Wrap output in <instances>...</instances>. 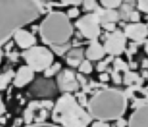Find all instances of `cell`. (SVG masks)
<instances>
[{"label":"cell","instance_id":"1","mask_svg":"<svg viewBox=\"0 0 148 127\" xmlns=\"http://www.w3.org/2000/svg\"><path fill=\"white\" fill-rule=\"evenodd\" d=\"M42 12L39 0H0V45Z\"/></svg>","mask_w":148,"mask_h":127},{"label":"cell","instance_id":"2","mask_svg":"<svg viewBox=\"0 0 148 127\" xmlns=\"http://www.w3.org/2000/svg\"><path fill=\"white\" fill-rule=\"evenodd\" d=\"M125 95L116 89H105L96 94L90 100L88 106L94 117L108 120L119 118L126 108Z\"/></svg>","mask_w":148,"mask_h":127},{"label":"cell","instance_id":"3","mask_svg":"<svg viewBox=\"0 0 148 127\" xmlns=\"http://www.w3.org/2000/svg\"><path fill=\"white\" fill-rule=\"evenodd\" d=\"M40 33L45 43L50 46L61 45L68 43L72 34V27L64 13L52 12L41 23Z\"/></svg>","mask_w":148,"mask_h":127},{"label":"cell","instance_id":"4","mask_svg":"<svg viewBox=\"0 0 148 127\" xmlns=\"http://www.w3.org/2000/svg\"><path fill=\"white\" fill-rule=\"evenodd\" d=\"M52 118L54 121L66 126H86L91 121V116L68 94L64 95L58 100Z\"/></svg>","mask_w":148,"mask_h":127},{"label":"cell","instance_id":"5","mask_svg":"<svg viewBox=\"0 0 148 127\" xmlns=\"http://www.w3.org/2000/svg\"><path fill=\"white\" fill-rule=\"evenodd\" d=\"M23 57L28 66L33 70L41 71L50 66L53 56L51 52L44 47H32L23 53Z\"/></svg>","mask_w":148,"mask_h":127},{"label":"cell","instance_id":"6","mask_svg":"<svg viewBox=\"0 0 148 127\" xmlns=\"http://www.w3.org/2000/svg\"><path fill=\"white\" fill-rule=\"evenodd\" d=\"M99 21L95 13L87 14L76 22V26L86 38L91 40L97 38L100 33Z\"/></svg>","mask_w":148,"mask_h":127},{"label":"cell","instance_id":"7","mask_svg":"<svg viewBox=\"0 0 148 127\" xmlns=\"http://www.w3.org/2000/svg\"><path fill=\"white\" fill-rule=\"evenodd\" d=\"M29 92L32 96L35 97H52L56 95L57 89L52 80L39 78L30 86Z\"/></svg>","mask_w":148,"mask_h":127},{"label":"cell","instance_id":"8","mask_svg":"<svg viewBox=\"0 0 148 127\" xmlns=\"http://www.w3.org/2000/svg\"><path fill=\"white\" fill-rule=\"evenodd\" d=\"M125 44V35L120 31H116L107 36L104 49L111 54H119L123 51Z\"/></svg>","mask_w":148,"mask_h":127},{"label":"cell","instance_id":"9","mask_svg":"<svg viewBox=\"0 0 148 127\" xmlns=\"http://www.w3.org/2000/svg\"><path fill=\"white\" fill-rule=\"evenodd\" d=\"M57 83L60 89L62 91H76L79 87L73 72L68 69L62 71L58 74Z\"/></svg>","mask_w":148,"mask_h":127},{"label":"cell","instance_id":"10","mask_svg":"<svg viewBox=\"0 0 148 127\" xmlns=\"http://www.w3.org/2000/svg\"><path fill=\"white\" fill-rule=\"evenodd\" d=\"M147 34V28L143 24H130L125 29V36L138 42L144 39Z\"/></svg>","mask_w":148,"mask_h":127},{"label":"cell","instance_id":"11","mask_svg":"<svg viewBox=\"0 0 148 127\" xmlns=\"http://www.w3.org/2000/svg\"><path fill=\"white\" fill-rule=\"evenodd\" d=\"M147 111L148 107L146 104L138 106L136 110L130 118L129 122L130 126L147 127L148 125Z\"/></svg>","mask_w":148,"mask_h":127},{"label":"cell","instance_id":"12","mask_svg":"<svg viewBox=\"0 0 148 127\" xmlns=\"http://www.w3.org/2000/svg\"><path fill=\"white\" fill-rule=\"evenodd\" d=\"M34 77V70L27 66H23L18 70L14 81L17 87H23L29 83Z\"/></svg>","mask_w":148,"mask_h":127},{"label":"cell","instance_id":"13","mask_svg":"<svg viewBox=\"0 0 148 127\" xmlns=\"http://www.w3.org/2000/svg\"><path fill=\"white\" fill-rule=\"evenodd\" d=\"M94 10V13H95L98 17L99 23L101 24L114 23L117 21L119 18L118 13L112 9L108 8V9H103L97 5Z\"/></svg>","mask_w":148,"mask_h":127},{"label":"cell","instance_id":"14","mask_svg":"<svg viewBox=\"0 0 148 127\" xmlns=\"http://www.w3.org/2000/svg\"><path fill=\"white\" fill-rule=\"evenodd\" d=\"M14 35L16 43L21 48H28L35 42L34 36L27 31L20 29L17 31Z\"/></svg>","mask_w":148,"mask_h":127},{"label":"cell","instance_id":"15","mask_svg":"<svg viewBox=\"0 0 148 127\" xmlns=\"http://www.w3.org/2000/svg\"><path fill=\"white\" fill-rule=\"evenodd\" d=\"M105 49L96 40H92L86 52L87 57L91 60H97L104 55Z\"/></svg>","mask_w":148,"mask_h":127},{"label":"cell","instance_id":"16","mask_svg":"<svg viewBox=\"0 0 148 127\" xmlns=\"http://www.w3.org/2000/svg\"><path fill=\"white\" fill-rule=\"evenodd\" d=\"M14 76V73L12 70H9L0 74V89L5 88Z\"/></svg>","mask_w":148,"mask_h":127},{"label":"cell","instance_id":"17","mask_svg":"<svg viewBox=\"0 0 148 127\" xmlns=\"http://www.w3.org/2000/svg\"><path fill=\"white\" fill-rule=\"evenodd\" d=\"M83 58V50L81 48L71 50L67 54V58L82 61Z\"/></svg>","mask_w":148,"mask_h":127},{"label":"cell","instance_id":"18","mask_svg":"<svg viewBox=\"0 0 148 127\" xmlns=\"http://www.w3.org/2000/svg\"><path fill=\"white\" fill-rule=\"evenodd\" d=\"M101 3L108 9H113L118 7L122 0H100Z\"/></svg>","mask_w":148,"mask_h":127},{"label":"cell","instance_id":"19","mask_svg":"<svg viewBox=\"0 0 148 127\" xmlns=\"http://www.w3.org/2000/svg\"><path fill=\"white\" fill-rule=\"evenodd\" d=\"M51 47L53 50L54 52H56L58 55H62L66 50L70 47V44L69 43H66L61 45H57V46H51Z\"/></svg>","mask_w":148,"mask_h":127},{"label":"cell","instance_id":"20","mask_svg":"<svg viewBox=\"0 0 148 127\" xmlns=\"http://www.w3.org/2000/svg\"><path fill=\"white\" fill-rule=\"evenodd\" d=\"M140 80L141 79H140L138 77L137 74L132 72H127L125 76V79H124V81L125 82L126 84H130L133 81H136L138 83H139Z\"/></svg>","mask_w":148,"mask_h":127},{"label":"cell","instance_id":"21","mask_svg":"<svg viewBox=\"0 0 148 127\" xmlns=\"http://www.w3.org/2000/svg\"><path fill=\"white\" fill-rule=\"evenodd\" d=\"M61 68V65L58 63L54 64V65L51 66V67H48L46 69V71L45 72V74L46 76L49 77L52 76L55 73H56Z\"/></svg>","mask_w":148,"mask_h":127},{"label":"cell","instance_id":"22","mask_svg":"<svg viewBox=\"0 0 148 127\" xmlns=\"http://www.w3.org/2000/svg\"><path fill=\"white\" fill-rule=\"evenodd\" d=\"M132 12V7L129 4H124L121 8V16L124 18H129Z\"/></svg>","mask_w":148,"mask_h":127},{"label":"cell","instance_id":"23","mask_svg":"<svg viewBox=\"0 0 148 127\" xmlns=\"http://www.w3.org/2000/svg\"><path fill=\"white\" fill-rule=\"evenodd\" d=\"M79 70L86 73H90L92 70V67L90 63L87 60L84 61L83 62L80 66Z\"/></svg>","mask_w":148,"mask_h":127},{"label":"cell","instance_id":"24","mask_svg":"<svg viewBox=\"0 0 148 127\" xmlns=\"http://www.w3.org/2000/svg\"><path fill=\"white\" fill-rule=\"evenodd\" d=\"M114 68H115V72L119 70H124L126 71L128 69L127 65L125 63L122 61L120 59L117 58L114 62Z\"/></svg>","mask_w":148,"mask_h":127},{"label":"cell","instance_id":"25","mask_svg":"<svg viewBox=\"0 0 148 127\" xmlns=\"http://www.w3.org/2000/svg\"><path fill=\"white\" fill-rule=\"evenodd\" d=\"M84 2V7L87 10H94L97 6L95 0H83Z\"/></svg>","mask_w":148,"mask_h":127},{"label":"cell","instance_id":"26","mask_svg":"<svg viewBox=\"0 0 148 127\" xmlns=\"http://www.w3.org/2000/svg\"><path fill=\"white\" fill-rule=\"evenodd\" d=\"M112 58H112V56H111V57H109L107 58L104 61H102V62L99 63L98 65V66H97V69H98V70L99 71V72L105 69V66L108 65V64L110 61H112Z\"/></svg>","mask_w":148,"mask_h":127},{"label":"cell","instance_id":"27","mask_svg":"<svg viewBox=\"0 0 148 127\" xmlns=\"http://www.w3.org/2000/svg\"><path fill=\"white\" fill-rule=\"evenodd\" d=\"M138 8L145 12H147V0H138Z\"/></svg>","mask_w":148,"mask_h":127},{"label":"cell","instance_id":"28","mask_svg":"<svg viewBox=\"0 0 148 127\" xmlns=\"http://www.w3.org/2000/svg\"><path fill=\"white\" fill-rule=\"evenodd\" d=\"M103 28L109 31H113L115 29V24L114 23H107L102 24Z\"/></svg>","mask_w":148,"mask_h":127},{"label":"cell","instance_id":"29","mask_svg":"<svg viewBox=\"0 0 148 127\" xmlns=\"http://www.w3.org/2000/svg\"><path fill=\"white\" fill-rule=\"evenodd\" d=\"M129 18L133 21H138L139 20V14L137 12H131Z\"/></svg>","mask_w":148,"mask_h":127},{"label":"cell","instance_id":"30","mask_svg":"<svg viewBox=\"0 0 148 127\" xmlns=\"http://www.w3.org/2000/svg\"><path fill=\"white\" fill-rule=\"evenodd\" d=\"M79 14V10L76 8H72L68 11V16L70 17H75Z\"/></svg>","mask_w":148,"mask_h":127},{"label":"cell","instance_id":"31","mask_svg":"<svg viewBox=\"0 0 148 127\" xmlns=\"http://www.w3.org/2000/svg\"><path fill=\"white\" fill-rule=\"evenodd\" d=\"M83 0H61V1L65 5H77L80 3Z\"/></svg>","mask_w":148,"mask_h":127},{"label":"cell","instance_id":"32","mask_svg":"<svg viewBox=\"0 0 148 127\" xmlns=\"http://www.w3.org/2000/svg\"><path fill=\"white\" fill-rule=\"evenodd\" d=\"M80 61L79 60H75V59H69L67 58V63L73 66H77L80 64Z\"/></svg>","mask_w":148,"mask_h":127},{"label":"cell","instance_id":"33","mask_svg":"<svg viewBox=\"0 0 148 127\" xmlns=\"http://www.w3.org/2000/svg\"><path fill=\"white\" fill-rule=\"evenodd\" d=\"M78 97L79 99V102L81 103L82 105H86L87 104V102H86V99L85 96L82 94H79L78 95Z\"/></svg>","mask_w":148,"mask_h":127},{"label":"cell","instance_id":"34","mask_svg":"<svg viewBox=\"0 0 148 127\" xmlns=\"http://www.w3.org/2000/svg\"><path fill=\"white\" fill-rule=\"evenodd\" d=\"M112 76H113V79L114 82H116V83H119L121 82V78H120L119 74L116 73V72L113 73Z\"/></svg>","mask_w":148,"mask_h":127},{"label":"cell","instance_id":"35","mask_svg":"<svg viewBox=\"0 0 148 127\" xmlns=\"http://www.w3.org/2000/svg\"><path fill=\"white\" fill-rule=\"evenodd\" d=\"M92 126H108L109 125L106 123H104L103 122L101 121H98V122H95L92 124Z\"/></svg>","mask_w":148,"mask_h":127},{"label":"cell","instance_id":"36","mask_svg":"<svg viewBox=\"0 0 148 127\" xmlns=\"http://www.w3.org/2000/svg\"><path fill=\"white\" fill-rule=\"evenodd\" d=\"M4 111H5V107L3 106L1 98L0 96V115L2 114Z\"/></svg>","mask_w":148,"mask_h":127},{"label":"cell","instance_id":"37","mask_svg":"<svg viewBox=\"0 0 148 127\" xmlns=\"http://www.w3.org/2000/svg\"><path fill=\"white\" fill-rule=\"evenodd\" d=\"M100 79L102 81H108V79H109V77H108V74L104 73V74H101L100 76Z\"/></svg>","mask_w":148,"mask_h":127},{"label":"cell","instance_id":"38","mask_svg":"<svg viewBox=\"0 0 148 127\" xmlns=\"http://www.w3.org/2000/svg\"><path fill=\"white\" fill-rule=\"evenodd\" d=\"M126 125V121L123 119H120L117 122V126H123Z\"/></svg>","mask_w":148,"mask_h":127},{"label":"cell","instance_id":"39","mask_svg":"<svg viewBox=\"0 0 148 127\" xmlns=\"http://www.w3.org/2000/svg\"><path fill=\"white\" fill-rule=\"evenodd\" d=\"M147 66V60H145L143 61V67H145V68H146Z\"/></svg>","mask_w":148,"mask_h":127},{"label":"cell","instance_id":"40","mask_svg":"<svg viewBox=\"0 0 148 127\" xmlns=\"http://www.w3.org/2000/svg\"><path fill=\"white\" fill-rule=\"evenodd\" d=\"M132 48H136V47H135V46H132ZM131 51H132V52H134V48H132Z\"/></svg>","mask_w":148,"mask_h":127},{"label":"cell","instance_id":"41","mask_svg":"<svg viewBox=\"0 0 148 127\" xmlns=\"http://www.w3.org/2000/svg\"><path fill=\"white\" fill-rule=\"evenodd\" d=\"M1 52L0 51V61H1Z\"/></svg>","mask_w":148,"mask_h":127}]
</instances>
